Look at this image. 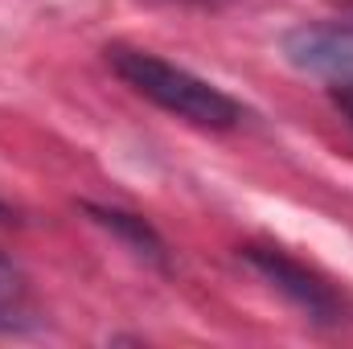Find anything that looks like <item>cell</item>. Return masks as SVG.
<instances>
[{"label":"cell","instance_id":"cell-1","mask_svg":"<svg viewBox=\"0 0 353 349\" xmlns=\"http://www.w3.org/2000/svg\"><path fill=\"white\" fill-rule=\"evenodd\" d=\"M107 66L148 103H157L161 111H169L176 119L205 128V132H230L247 119V107L214 87L210 79L176 66L169 58L152 54V50H136V46H107Z\"/></svg>","mask_w":353,"mask_h":349},{"label":"cell","instance_id":"cell-2","mask_svg":"<svg viewBox=\"0 0 353 349\" xmlns=\"http://www.w3.org/2000/svg\"><path fill=\"white\" fill-rule=\"evenodd\" d=\"M239 259L247 263L271 292H279L292 308H300L304 321L325 325V329H333V325L345 321V300H341V292H337L321 271H312L308 263H300L296 255H288V251H279V247H263V243H247V247L239 251Z\"/></svg>","mask_w":353,"mask_h":349},{"label":"cell","instance_id":"cell-3","mask_svg":"<svg viewBox=\"0 0 353 349\" xmlns=\"http://www.w3.org/2000/svg\"><path fill=\"white\" fill-rule=\"evenodd\" d=\"M279 50L300 74L325 79L333 87H353V21L296 25L279 37Z\"/></svg>","mask_w":353,"mask_h":349},{"label":"cell","instance_id":"cell-4","mask_svg":"<svg viewBox=\"0 0 353 349\" xmlns=\"http://www.w3.org/2000/svg\"><path fill=\"white\" fill-rule=\"evenodd\" d=\"M83 214L94 226L111 230L136 259L152 263V267H169V243L161 239V230L144 214H132V210H119V206H99V201H83Z\"/></svg>","mask_w":353,"mask_h":349},{"label":"cell","instance_id":"cell-5","mask_svg":"<svg viewBox=\"0 0 353 349\" xmlns=\"http://www.w3.org/2000/svg\"><path fill=\"white\" fill-rule=\"evenodd\" d=\"M37 325L33 292L21 267L0 251V333H29Z\"/></svg>","mask_w":353,"mask_h":349},{"label":"cell","instance_id":"cell-6","mask_svg":"<svg viewBox=\"0 0 353 349\" xmlns=\"http://www.w3.org/2000/svg\"><path fill=\"white\" fill-rule=\"evenodd\" d=\"M329 99H333V107L345 115V123L353 128V87H329Z\"/></svg>","mask_w":353,"mask_h":349},{"label":"cell","instance_id":"cell-7","mask_svg":"<svg viewBox=\"0 0 353 349\" xmlns=\"http://www.w3.org/2000/svg\"><path fill=\"white\" fill-rule=\"evenodd\" d=\"M8 218H12V210H8V206L0 201V222H8Z\"/></svg>","mask_w":353,"mask_h":349},{"label":"cell","instance_id":"cell-8","mask_svg":"<svg viewBox=\"0 0 353 349\" xmlns=\"http://www.w3.org/2000/svg\"><path fill=\"white\" fill-rule=\"evenodd\" d=\"M345 4H353V0H345Z\"/></svg>","mask_w":353,"mask_h":349}]
</instances>
